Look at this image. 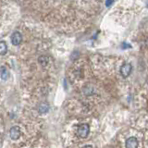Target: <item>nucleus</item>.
Wrapping results in <instances>:
<instances>
[{
	"mask_svg": "<svg viewBox=\"0 0 148 148\" xmlns=\"http://www.w3.org/2000/svg\"><path fill=\"white\" fill-rule=\"evenodd\" d=\"M132 66L130 63H124L121 67H120V74L123 78H127L130 74L132 73Z\"/></svg>",
	"mask_w": 148,
	"mask_h": 148,
	"instance_id": "obj_2",
	"label": "nucleus"
},
{
	"mask_svg": "<svg viewBox=\"0 0 148 148\" xmlns=\"http://www.w3.org/2000/svg\"><path fill=\"white\" fill-rule=\"evenodd\" d=\"M89 132H90V127L88 124H82L79 126L78 130H77V134L78 136L80 138L84 139L86 138L88 135H89Z\"/></svg>",
	"mask_w": 148,
	"mask_h": 148,
	"instance_id": "obj_1",
	"label": "nucleus"
},
{
	"mask_svg": "<svg viewBox=\"0 0 148 148\" xmlns=\"http://www.w3.org/2000/svg\"><path fill=\"white\" fill-rule=\"evenodd\" d=\"M9 136L12 140H18L21 137V130L18 126H14L9 130Z\"/></svg>",
	"mask_w": 148,
	"mask_h": 148,
	"instance_id": "obj_3",
	"label": "nucleus"
},
{
	"mask_svg": "<svg viewBox=\"0 0 148 148\" xmlns=\"http://www.w3.org/2000/svg\"><path fill=\"white\" fill-rule=\"evenodd\" d=\"M8 52V45L6 44V42L0 41V56L6 55Z\"/></svg>",
	"mask_w": 148,
	"mask_h": 148,
	"instance_id": "obj_6",
	"label": "nucleus"
},
{
	"mask_svg": "<svg viewBox=\"0 0 148 148\" xmlns=\"http://www.w3.org/2000/svg\"><path fill=\"white\" fill-rule=\"evenodd\" d=\"M127 148H137L138 147V141L135 137H130L126 140V143H125Z\"/></svg>",
	"mask_w": 148,
	"mask_h": 148,
	"instance_id": "obj_5",
	"label": "nucleus"
},
{
	"mask_svg": "<svg viewBox=\"0 0 148 148\" xmlns=\"http://www.w3.org/2000/svg\"><path fill=\"white\" fill-rule=\"evenodd\" d=\"M0 73H1L2 80H4V81H6L7 79L8 78V76H9V73L8 71V69L5 67H2L1 69H0Z\"/></svg>",
	"mask_w": 148,
	"mask_h": 148,
	"instance_id": "obj_8",
	"label": "nucleus"
},
{
	"mask_svg": "<svg viewBox=\"0 0 148 148\" xmlns=\"http://www.w3.org/2000/svg\"><path fill=\"white\" fill-rule=\"evenodd\" d=\"M39 63L42 65V66L45 67L46 65H47V63H48V58L46 57H45V56H43V57H40L39 58Z\"/></svg>",
	"mask_w": 148,
	"mask_h": 148,
	"instance_id": "obj_9",
	"label": "nucleus"
},
{
	"mask_svg": "<svg viewBox=\"0 0 148 148\" xmlns=\"http://www.w3.org/2000/svg\"><path fill=\"white\" fill-rule=\"evenodd\" d=\"M22 41V34L20 32H13L11 36V43L14 45H18Z\"/></svg>",
	"mask_w": 148,
	"mask_h": 148,
	"instance_id": "obj_4",
	"label": "nucleus"
},
{
	"mask_svg": "<svg viewBox=\"0 0 148 148\" xmlns=\"http://www.w3.org/2000/svg\"><path fill=\"white\" fill-rule=\"evenodd\" d=\"M38 110H39V112H40L41 114H45V113H46V112H47V111L49 110V106H48V104H47V103H42V104L39 106Z\"/></svg>",
	"mask_w": 148,
	"mask_h": 148,
	"instance_id": "obj_7",
	"label": "nucleus"
},
{
	"mask_svg": "<svg viewBox=\"0 0 148 148\" xmlns=\"http://www.w3.org/2000/svg\"><path fill=\"white\" fill-rule=\"evenodd\" d=\"M113 3H114V0H106V7L109 8Z\"/></svg>",
	"mask_w": 148,
	"mask_h": 148,
	"instance_id": "obj_10",
	"label": "nucleus"
}]
</instances>
